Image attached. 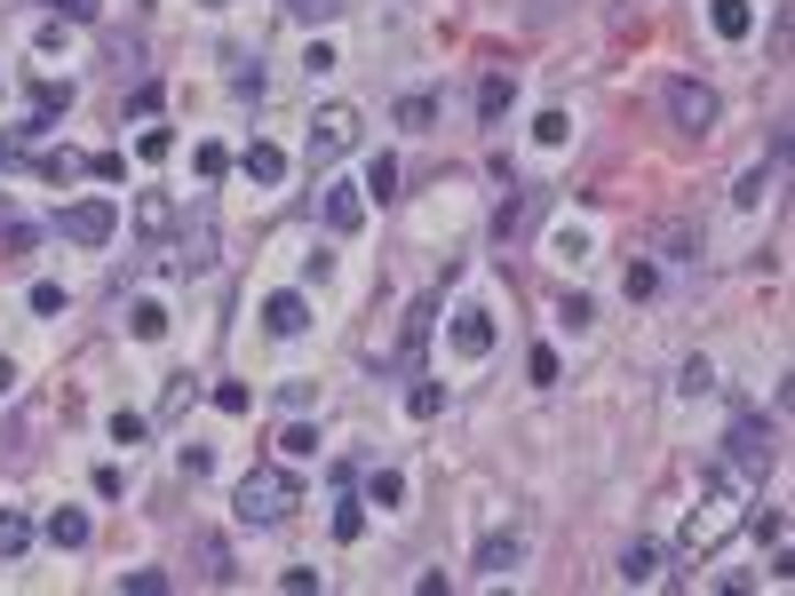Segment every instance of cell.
I'll use <instances>...</instances> for the list:
<instances>
[{
	"mask_svg": "<svg viewBox=\"0 0 795 596\" xmlns=\"http://www.w3.org/2000/svg\"><path fill=\"white\" fill-rule=\"evenodd\" d=\"M231 509H239V525H287L294 509H303V485H294L287 470H247Z\"/></svg>",
	"mask_w": 795,
	"mask_h": 596,
	"instance_id": "6da1fadb",
	"label": "cell"
},
{
	"mask_svg": "<svg viewBox=\"0 0 795 596\" xmlns=\"http://www.w3.org/2000/svg\"><path fill=\"white\" fill-rule=\"evenodd\" d=\"M772 461H780L772 421H764V414H740V421H732V438H724V470H732V477H764Z\"/></svg>",
	"mask_w": 795,
	"mask_h": 596,
	"instance_id": "7a4b0ae2",
	"label": "cell"
},
{
	"mask_svg": "<svg viewBox=\"0 0 795 596\" xmlns=\"http://www.w3.org/2000/svg\"><path fill=\"white\" fill-rule=\"evenodd\" d=\"M669 120L684 127V136H708V127L724 120V104H716V88H708V80L676 72V80H669Z\"/></svg>",
	"mask_w": 795,
	"mask_h": 596,
	"instance_id": "3957f363",
	"label": "cell"
},
{
	"mask_svg": "<svg viewBox=\"0 0 795 596\" xmlns=\"http://www.w3.org/2000/svg\"><path fill=\"white\" fill-rule=\"evenodd\" d=\"M446 342H454V358H493V342H502V326H493V311L485 303H461L454 318H446Z\"/></svg>",
	"mask_w": 795,
	"mask_h": 596,
	"instance_id": "277c9868",
	"label": "cell"
},
{
	"mask_svg": "<svg viewBox=\"0 0 795 596\" xmlns=\"http://www.w3.org/2000/svg\"><path fill=\"white\" fill-rule=\"evenodd\" d=\"M64 239L72 247H112L120 239V207L112 199H72V207H64Z\"/></svg>",
	"mask_w": 795,
	"mask_h": 596,
	"instance_id": "5b68a950",
	"label": "cell"
},
{
	"mask_svg": "<svg viewBox=\"0 0 795 596\" xmlns=\"http://www.w3.org/2000/svg\"><path fill=\"white\" fill-rule=\"evenodd\" d=\"M358 144V112L350 104H326L318 120H311V159H343Z\"/></svg>",
	"mask_w": 795,
	"mask_h": 596,
	"instance_id": "8992f818",
	"label": "cell"
},
{
	"mask_svg": "<svg viewBox=\"0 0 795 596\" xmlns=\"http://www.w3.org/2000/svg\"><path fill=\"white\" fill-rule=\"evenodd\" d=\"M517 565H525V533H517V525H502V533L478 541V573H485V581H510Z\"/></svg>",
	"mask_w": 795,
	"mask_h": 596,
	"instance_id": "52a82bcc",
	"label": "cell"
},
{
	"mask_svg": "<svg viewBox=\"0 0 795 596\" xmlns=\"http://www.w3.org/2000/svg\"><path fill=\"white\" fill-rule=\"evenodd\" d=\"M311 326V303L294 286H279V294H262V335H279V342H294Z\"/></svg>",
	"mask_w": 795,
	"mask_h": 596,
	"instance_id": "ba28073f",
	"label": "cell"
},
{
	"mask_svg": "<svg viewBox=\"0 0 795 596\" xmlns=\"http://www.w3.org/2000/svg\"><path fill=\"white\" fill-rule=\"evenodd\" d=\"M358 223H367V191H358V183H326V230L350 239Z\"/></svg>",
	"mask_w": 795,
	"mask_h": 596,
	"instance_id": "9c48e42d",
	"label": "cell"
},
{
	"mask_svg": "<svg viewBox=\"0 0 795 596\" xmlns=\"http://www.w3.org/2000/svg\"><path fill=\"white\" fill-rule=\"evenodd\" d=\"M510 104H517V72H485V80H478V120H485V127L510 120Z\"/></svg>",
	"mask_w": 795,
	"mask_h": 596,
	"instance_id": "30bf717a",
	"label": "cell"
},
{
	"mask_svg": "<svg viewBox=\"0 0 795 596\" xmlns=\"http://www.w3.org/2000/svg\"><path fill=\"white\" fill-rule=\"evenodd\" d=\"M239 176H247V183H287V151H279V144H247V151H239Z\"/></svg>",
	"mask_w": 795,
	"mask_h": 596,
	"instance_id": "8fae6325",
	"label": "cell"
},
{
	"mask_svg": "<svg viewBox=\"0 0 795 596\" xmlns=\"http://www.w3.org/2000/svg\"><path fill=\"white\" fill-rule=\"evenodd\" d=\"M429 318H438V294H422V303L406 311V326H398V367H406V358L429 342Z\"/></svg>",
	"mask_w": 795,
	"mask_h": 596,
	"instance_id": "7c38bea8",
	"label": "cell"
},
{
	"mask_svg": "<svg viewBox=\"0 0 795 596\" xmlns=\"http://www.w3.org/2000/svg\"><path fill=\"white\" fill-rule=\"evenodd\" d=\"M708 24L724 32V41H748L755 32V0H708Z\"/></svg>",
	"mask_w": 795,
	"mask_h": 596,
	"instance_id": "4fadbf2b",
	"label": "cell"
},
{
	"mask_svg": "<svg viewBox=\"0 0 795 596\" xmlns=\"http://www.w3.org/2000/svg\"><path fill=\"white\" fill-rule=\"evenodd\" d=\"M620 581H628V588H652V581H660V549H652V541H628V549H620Z\"/></svg>",
	"mask_w": 795,
	"mask_h": 596,
	"instance_id": "5bb4252c",
	"label": "cell"
},
{
	"mask_svg": "<svg viewBox=\"0 0 795 596\" xmlns=\"http://www.w3.org/2000/svg\"><path fill=\"white\" fill-rule=\"evenodd\" d=\"M398 127H406V136H429V127H438V95H398V112H390Z\"/></svg>",
	"mask_w": 795,
	"mask_h": 596,
	"instance_id": "9a60e30c",
	"label": "cell"
},
{
	"mask_svg": "<svg viewBox=\"0 0 795 596\" xmlns=\"http://www.w3.org/2000/svg\"><path fill=\"white\" fill-rule=\"evenodd\" d=\"M525 223H534V191H510L502 207H493V239H517Z\"/></svg>",
	"mask_w": 795,
	"mask_h": 596,
	"instance_id": "2e32d148",
	"label": "cell"
},
{
	"mask_svg": "<svg viewBox=\"0 0 795 596\" xmlns=\"http://www.w3.org/2000/svg\"><path fill=\"white\" fill-rule=\"evenodd\" d=\"M215 262V215L199 207V223H191V239H183V271H208Z\"/></svg>",
	"mask_w": 795,
	"mask_h": 596,
	"instance_id": "e0dca14e",
	"label": "cell"
},
{
	"mask_svg": "<svg viewBox=\"0 0 795 596\" xmlns=\"http://www.w3.org/2000/svg\"><path fill=\"white\" fill-rule=\"evenodd\" d=\"M358 191H367V207H374V199L390 207V199H398V159H390V151H374V159H367V183H358Z\"/></svg>",
	"mask_w": 795,
	"mask_h": 596,
	"instance_id": "ac0fdd59",
	"label": "cell"
},
{
	"mask_svg": "<svg viewBox=\"0 0 795 596\" xmlns=\"http://www.w3.org/2000/svg\"><path fill=\"white\" fill-rule=\"evenodd\" d=\"M88 533H96L88 509H56V517H48V541H56V549H88Z\"/></svg>",
	"mask_w": 795,
	"mask_h": 596,
	"instance_id": "d6986e66",
	"label": "cell"
},
{
	"mask_svg": "<svg viewBox=\"0 0 795 596\" xmlns=\"http://www.w3.org/2000/svg\"><path fill=\"white\" fill-rule=\"evenodd\" d=\"M367 509H406V477L398 470H367Z\"/></svg>",
	"mask_w": 795,
	"mask_h": 596,
	"instance_id": "ffe728a7",
	"label": "cell"
},
{
	"mask_svg": "<svg viewBox=\"0 0 795 596\" xmlns=\"http://www.w3.org/2000/svg\"><path fill=\"white\" fill-rule=\"evenodd\" d=\"M127 335H136V342H159V335H168V303H152V294H144V303L127 311Z\"/></svg>",
	"mask_w": 795,
	"mask_h": 596,
	"instance_id": "44dd1931",
	"label": "cell"
},
{
	"mask_svg": "<svg viewBox=\"0 0 795 596\" xmlns=\"http://www.w3.org/2000/svg\"><path fill=\"white\" fill-rule=\"evenodd\" d=\"M772 176H780V159H772V168H748V176H740V191H732V207H740V215H755V207H764V191H772Z\"/></svg>",
	"mask_w": 795,
	"mask_h": 596,
	"instance_id": "7402d4cb",
	"label": "cell"
},
{
	"mask_svg": "<svg viewBox=\"0 0 795 596\" xmlns=\"http://www.w3.org/2000/svg\"><path fill=\"white\" fill-rule=\"evenodd\" d=\"M191 556H199V573H208V581H239V573H231V549H223L215 533H199V541H191Z\"/></svg>",
	"mask_w": 795,
	"mask_h": 596,
	"instance_id": "603a6c76",
	"label": "cell"
},
{
	"mask_svg": "<svg viewBox=\"0 0 795 596\" xmlns=\"http://www.w3.org/2000/svg\"><path fill=\"white\" fill-rule=\"evenodd\" d=\"M406 414H414V421H438V414H446V382H414V390H406Z\"/></svg>",
	"mask_w": 795,
	"mask_h": 596,
	"instance_id": "cb8c5ba5",
	"label": "cell"
},
{
	"mask_svg": "<svg viewBox=\"0 0 795 596\" xmlns=\"http://www.w3.org/2000/svg\"><path fill=\"white\" fill-rule=\"evenodd\" d=\"M32 549V517L24 509H0V556H24Z\"/></svg>",
	"mask_w": 795,
	"mask_h": 596,
	"instance_id": "d4e9b609",
	"label": "cell"
},
{
	"mask_svg": "<svg viewBox=\"0 0 795 596\" xmlns=\"http://www.w3.org/2000/svg\"><path fill=\"white\" fill-rule=\"evenodd\" d=\"M716 390V367H708V358H684V367H676V397H708Z\"/></svg>",
	"mask_w": 795,
	"mask_h": 596,
	"instance_id": "484cf974",
	"label": "cell"
},
{
	"mask_svg": "<svg viewBox=\"0 0 795 596\" xmlns=\"http://www.w3.org/2000/svg\"><path fill=\"white\" fill-rule=\"evenodd\" d=\"M534 144H541V151L573 144V120H566V112H541V120H534Z\"/></svg>",
	"mask_w": 795,
	"mask_h": 596,
	"instance_id": "4316f807",
	"label": "cell"
},
{
	"mask_svg": "<svg viewBox=\"0 0 795 596\" xmlns=\"http://www.w3.org/2000/svg\"><path fill=\"white\" fill-rule=\"evenodd\" d=\"M279 453H287V461H318V429H311V421H294L287 438H279Z\"/></svg>",
	"mask_w": 795,
	"mask_h": 596,
	"instance_id": "83f0119b",
	"label": "cell"
},
{
	"mask_svg": "<svg viewBox=\"0 0 795 596\" xmlns=\"http://www.w3.org/2000/svg\"><path fill=\"white\" fill-rule=\"evenodd\" d=\"M231 95H262V64L255 56H231Z\"/></svg>",
	"mask_w": 795,
	"mask_h": 596,
	"instance_id": "f1b7e54d",
	"label": "cell"
},
{
	"mask_svg": "<svg viewBox=\"0 0 795 596\" xmlns=\"http://www.w3.org/2000/svg\"><path fill=\"white\" fill-rule=\"evenodd\" d=\"M136 223H144V230H168V223H176V199H159V191H144V207H136Z\"/></svg>",
	"mask_w": 795,
	"mask_h": 596,
	"instance_id": "f546056e",
	"label": "cell"
},
{
	"mask_svg": "<svg viewBox=\"0 0 795 596\" xmlns=\"http://www.w3.org/2000/svg\"><path fill=\"white\" fill-rule=\"evenodd\" d=\"M557 318H566L573 335H589V326H596V303H589V294H566V303H557Z\"/></svg>",
	"mask_w": 795,
	"mask_h": 596,
	"instance_id": "4dcf8cb0",
	"label": "cell"
},
{
	"mask_svg": "<svg viewBox=\"0 0 795 596\" xmlns=\"http://www.w3.org/2000/svg\"><path fill=\"white\" fill-rule=\"evenodd\" d=\"M549 255H557V262H589V230H557Z\"/></svg>",
	"mask_w": 795,
	"mask_h": 596,
	"instance_id": "1f68e13d",
	"label": "cell"
},
{
	"mask_svg": "<svg viewBox=\"0 0 795 596\" xmlns=\"http://www.w3.org/2000/svg\"><path fill=\"white\" fill-rule=\"evenodd\" d=\"M144 429H152L144 414H127V406H120V414H112V446H144Z\"/></svg>",
	"mask_w": 795,
	"mask_h": 596,
	"instance_id": "d6a6232c",
	"label": "cell"
},
{
	"mask_svg": "<svg viewBox=\"0 0 795 596\" xmlns=\"http://www.w3.org/2000/svg\"><path fill=\"white\" fill-rule=\"evenodd\" d=\"M358 533H367V502H343L335 509V541H358Z\"/></svg>",
	"mask_w": 795,
	"mask_h": 596,
	"instance_id": "836d02e7",
	"label": "cell"
},
{
	"mask_svg": "<svg viewBox=\"0 0 795 596\" xmlns=\"http://www.w3.org/2000/svg\"><path fill=\"white\" fill-rule=\"evenodd\" d=\"M287 9L303 16V24H335V16H343V0H287Z\"/></svg>",
	"mask_w": 795,
	"mask_h": 596,
	"instance_id": "e575fe53",
	"label": "cell"
},
{
	"mask_svg": "<svg viewBox=\"0 0 795 596\" xmlns=\"http://www.w3.org/2000/svg\"><path fill=\"white\" fill-rule=\"evenodd\" d=\"M120 588H136V596H159V588H168V573H159V565H136V573H120Z\"/></svg>",
	"mask_w": 795,
	"mask_h": 596,
	"instance_id": "d590c367",
	"label": "cell"
},
{
	"mask_svg": "<svg viewBox=\"0 0 795 596\" xmlns=\"http://www.w3.org/2000/svg\"><path fill=\"white\" fill-rule=\"evenodd\" d=\"M620 286H628V303H645V294L660 286V271H652V262H628V279H620Z\"/></svg>",
	"mask_w": 795,
	"mask_h": 596,
	"instance_id": "8d00e7d4",
	"label": "cell"
},
{
	"mask_svg": "<svg viewBox=\"0 0 795 596\" xmlns=\"http://www.w3.org/2000/svg\"><path fill=\"white\" fill-rule=\"evenodd\" d=\"M215 406H223V414H247L255 397H247V382H215Z\"/></svg>",
	"mask_w": 795,
	"mask_h": 596,
	"instance_id": "74e56055",
	"label": "cell"
},
{
	"mask_svg": "<svg viewBox=\"0 0 795 596\" xmlns=\"http://www.w3.org/2000/svg\"><path fill=\"white\" fill-rule=\"evenodd\" d=\"M335 64H343L335 48H326V41H311V56H303V72H311V80H326V72H335Z\"/></svg>",
	"mask_w": 795,
	"mask_h": 596,
	"instance_id": "f35d334b",
	"label": "cell"
},
{
	"mask_svg": "<svg viewBox=\"0 0 795 596\" xmlns=\"http://www.w3.org/2000/svg\"><path fill=\"white\" fill-rule=\"evenodd\" d=\"M136 151H144V159H168V151H176V136H168V127H144Z\"/></svg>",
	"mask_w": 795,
	"mask_h": 596,
	"instance_id": "ab89813d",
	"label": "cell"
},
{
	"mask_svg": "<svg viewBox=\"0 0 795 596\" xmlns=\"http://www.w3.org/2000/svg\"><path fill=\"white\" fill-rule=\"evenodd\" d=\"M32 311L56 318V311H64V286H56V279H41V286H32Z\"/></svg>",
	"mask_w": 795,
	"mask_h": 596,
	"instance_id": "60d3db41",
	"label": "cell"
},
{
	"mask_svg": "<svg viewBox=\"0 0 795 596\" xmlns=\"http://www.w3.org/2000/svg\"><path fill=\"white\" fill-rule=\"evenodd\" d=\"M279 588H287V596H311V588H318V573H311V565H287V573H279Z\"/></svg>",
	"mask_w": 795,
	"mask_h": 596,
	"instance_id": "b9f144b4",
	"label": "cell"
},
{
	"mask_svg": "<svg viewBox=\"0 0 795 596\" xmlns=\"http://www.w3.org/2000/svg\"><path fill=\"white\" fill-rule=\"evenodd\" d=\"M56 16H72V24H96V9H104V0H48Z\"/></svg>",
	"mask_w": 795,
	"mask_h": 596,
	"instance_id": "7bdbcfd3",
	"label": "cell"
},
{
	"mask_svg": "<svg viewBox=\"0 0 795 596\" xmlns=\"http://www.w3.org/2000/svg\"><path fill=\"white\" fill-rule=\"evenodd\" d=\"M191 159H199V176H208V183H215V176H223V168H231V159H223V144H199V151H191Z\"/></svg>",
	"mask_w": 795,
	"mask_h": 596,
	"instance_id": "ee69618b",
	"label": "cell"
},
{
	"mask_svg": "<svg viewBox=\"0 0 795 596\" xmlns=\"http://www.w3.org/2000/svg\"><path fill=\"white\" fill-rule=\"evenodd\" d=\"M525 374H534V382H557V350H549V342H541V350H534V358H525Z\"/></svg>",
	"mask_w": 795,
	"mask_h": 596,
	"instance_id": "f6af8a7d",
	"label": "cell"
},
{
	"mask_svg": "<svg viewBox=\"0 0 795 596\" xmlns=\"http://www.w3.org/2000/svg\"><path fill=\"white\" fill-rule=\"evenodd\" d=\"M191 397H199V382H191V374H176V382H168V414H183Z\"/></svg>",
	"mask_w": 795,
	"mask_h": 596,
	"instance_id": "bcb514c9",
	"label": "cell"
},
{
	"mask_svg": "<svg viewBox=\"0 0 795 596\" xmlns=\"http://www.w3.org/2000/svg\"><path fill=\"white\" fill-rule=\"evenodd\" d=\"M16 390V367H9V358H0V397H9Z\"/></svg>",
	"mask_w": 795,
	"mask_h": 596,
	"instance_id": "7dc6e473",
	"label": "cell"
}]
</instances>
